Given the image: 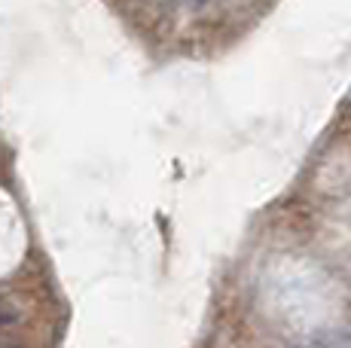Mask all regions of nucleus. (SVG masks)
Instances as JSON below:
<instances>
[{"mask_svg": "<svg viewBox=\"0 0 351 348\" xmlns=\"http://www.w3.org/2000/svg\"><path fill=\"white\" fill-rule=\"evenodd\" d=\"M348 321H351V312H348Z\"/></svg>", "mask_w": 351, "mask_h": 348, "instance_id": "obj_1", "label": "nucleus"}]
</instances>
